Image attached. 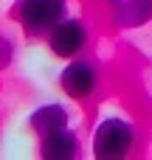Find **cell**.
Returning a JSON list of instances; mask_svg holds the SVG:
<instances>
[{"label":"cell","instance_id":"obj_1","mask_svg":"<svg viewBox=\"0 0 152 160\" xmlns=\"http://www.w3.org/2000/svg\"><path fill=\"white\" fill-rule=\"evenodd\" d=\"M138 149V129L121 115H107L96 121L90 132V158L93 160H124Z\"/></svg>","mask_w":152,"mask_h":160},{"label":"cell","instance_id":"obj_2","mask_svg":"<svg viewBox=\"0 0 152 160\" xmlns=\"http://www.w3.org/2000/svg\"><path fill=\"white\" fill-rule=\"evenodd\" d=\"M71 14V0H14L8 8V20L20 25V31L31 39L42 37L59 25Z\"/></svg>","mask_w":152,"mask_h":160},{"label":"cell","instance_id":"obj_3","mask_svg":"<svg viewBox=\"0 0 152 160\" xmlns=\"http://www.w3.org/2000/svg\"><path fill=\"white\" fill-rule=\"evenodd\" d=\"M45 45H48V51H51L56 59H62V62L82 56L85 48L90 45V22H87V17H82V14H68L59 25H54V28L45 34Z\"/></svg>","mask_w":152,"mask_h":160},{"label":"cell","instance_id":"obj_4","mask_svg":"<svg viewBox=\"0 0 152 160\" xmlns=\"http://www.w3.org/2000/svg\"><path fill=\"white\" fill-rule=\"evenodd\" d=\"M102 84V73H99V65L93 59H87L85 53L76 56V59H68L65 68L59 70V90L71 98V101H90L96 96Z\"/></svg>","mask_w":152,"mask_h":160},{"label":"cell","instance_id":"obj_5","mask_svg":"<svg viewBox=\"0 0 152 160\" xmlns=\"http://www.w3.org/2000/svg\"><path fill=\"white\" fill-rule=\"evenodd\" d=\"M79 152H82V143L73 127H62L37 138V155L42 160H76Z\"/></svg>","mask_w":152,"mask_h":160},{"label":"cell","instance_id":"obj_6","mask_svg":"<svg viewBox=\"0 0 152 160\" xmlns=\"http://www.w3.org/2000/svg\"><path fill=\"white\" fill-rule=\"evenodd\" d=\"M110 11V20L121 31L144 28L152 20V0H102Z\"/></svg>","mask_w":152,"mask_h":160},{"label":"cell","instance_id":"obj_7","mask_svg":"<svg viewBox=\"0 0 152 160\" xmlns=\"http://www.w3.org/2000/svg\"><path fill=\"white\" fill-rule=\"evenodd\" d=\"M62 127H71V112L59 101H45L28 112V129L34 132V138H42V135L62 129Z\"/></svg>","mask_w":152,"mask_h":160},{"label":"cell","instance_id":"obj_8","mask_svg":"<svg viewBox=\"0 0 152 160\" xmlns=\"http://www.w3.org/2000/svg\"><path fill=\"white\" fill-rule=\"evenodd\" d=\"M11 59H14V42L6 34H0V68H8Z\"/></svg>","mask_w":152,"mask_h":160}]
</instances>
